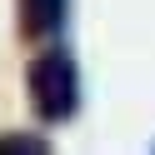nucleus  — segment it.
I'll return each instance as SVG.
<instances>
[{"label": "nucleus", "instance_id": "obj_1", "mask_svg": "<svg viewBox=\"0 0 155 155\" xmlns=\"http://www.w3.org/2000/svg\"><path fill=\"white\" fill-rule=\"evenodd\" d=\"M25 95H30L35 120L60 125L80 110V65L65 45H50L40 50L30 65H25Z\"/></svg>", "mask_w": 155, "mask_h": 155}, {"label": "nucleus", "instance_id": "obj_2", "mask_svg": "<svg viewBox=\"0 0 155 155\" xmlns=\"http://www.w3.org/2000/svg\"><path fill=\"white\" fill-rule=\"evenodd\" d=\"M70 0H15V20H20L25 40H55L65 30Z\"/></svg>", "mask_w": 155, "mask_h": 155}, {"label": "nucleus", "instance_id": "obj_3", "mask_svg": "<svg viewBox=\"0 0 155 155\" xmlns=\"http://www.w3.org/2000/svg\"><path fill=\"white\" fill-rule=\"evenodd\" d=\"M0 155H50V140L45 135H0Z\"/></svg>", "mask_w": 155, "mask_h": 155}]
</instances>
